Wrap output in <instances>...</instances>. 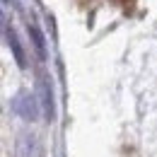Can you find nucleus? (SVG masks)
<instances>
[{"label": "nucleus", "mask_w": 157, "mask_h": 157, "mask_svg": "<svg viewBox=\"0 0 157 157\" xmlns=\"http://www.w3.org/2000/svg\"><path fill=\"white\" fill-rule=\"evenodd\" d=\"M12 111L24 121H36L39 118V104L36 97L32 92H20L17 97L12 99Z\"/></svg>", "instance_id": "nucleus-1"}, {"label": "nucleus", "mask_w": 157, "mask_h": 157, "mask_svg": "<svg viewBox=\"0 0 157 157\" xmlns=\"http://www.w3.org/2000/svg\"><path fill=\"white\" fill-rule=\"evenodd\" d=\"M39 94H41V106H44V116L48 121L56 118V101H53V87H51V80L46 75L39 78Z\"/></svg>", "instance_id": "nucleus-2"}, {"label": "nucleus", "mask_w": 157, "mask_h": 157, "mask_svg": "<svg viewBox=\"0 0 157 157\" xmlns=\"http://www.w3.org/2000/svg\"><path fill=\"white\" fill-rule=\"evenodd\" d=\"M5 39H7V46H10L12 56L17 60V65L24 70L27 68V53H24V48H22V44H20V36H17V32L12 27H5Z\"/></svg>", "instance_id": "nucleus-3"}, {"label": "nucleus", "mask_w": 157, "mask_h": 157, "mask_svg": "<svg viewBox=\"0 0 157 157\" xmlns=\"http://www.w3.org/2000/svg\"><path fill=\"white\" fill-rule=\"evenodd\" d=\"M29 39H32V44H34V51H36V56H39L41 60H46V41H44V34H41L39 24H29Z\"/></svg>", "instance_id": "nucleus-4"}, {"label": "nucleus", "mask_w": 157, "mask_h": 157, "mask_svg": "<svg viewBox=\"0 0 157 157\" xmlns=\"http://www.w3.org/2000/svg\"><path fill=\"white\" fill-rule=\"evenodd\" d=\"M29 150H34V140L24 138V140L20 143V157H32V155H29Z\"/></svg>", "instance_id": "nucleus-5"}, {"label": "nucleus", "mask_w": 157, "mask_h": 157, "mask_svg": "<svg viewBox=\"0 0 157 157\" xmlns=\"http://www.w3.org/2000/svg\"><path fill=\"white\" fill-rule=\"evenodd\" d=\"M2 2H5V5H7V2H12V0H2Z\"/></svg>", "instance_id": "nucleus-6"}]
</instances>
